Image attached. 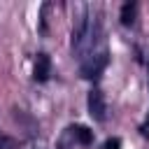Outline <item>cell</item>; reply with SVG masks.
Wrapping results in <instances>:
<instances>
[{
    "mask_svg": "<svg viewBox=\"0 0 149 149\" xmlns=\"http://www.w3.org/2000/svg\"><path fill=\"white\" fill-rule=\"evenodd\" d=\"M107 63H109V58H107V51H105V49H102V51H93V54H88V56L81 61L79 72H81L84 79H98V77L102 74V70L107 68Z\"/></svg>",
    "mask_w": 149,
    "mask_h": 149,
    "instance_id": "6da1fadb",
    "label": "cell"
},
{
    "mask_svg": "<svg viewBox=\"0 0 149 149\" xmlns=\"http://www.w3.org/2000/svg\"><path fill=\"white\" fill-rule=\"evenodd\" d=\"M86 105H88V114L95 121H105L107 119V102H105V95H102L100 88H91V93L86 98Z\"/></svg>",
    "mask_w": 149,
    "mask_h": 149,
    "instance_id": "7a4b0ae2",
    "label": "cell"
},
{
    "mask_svg": "<svg viewBox=\"0 0 149 149\" xmlns=\"http://www.w3.org/2000/svg\"><path fill=\"white\" fill-rule=\"evenodd\" d=\"M51 74V58L47 54H37L35 58V70H33V77L35 81H47Z\"/></svg>",
    "mask_w": 149,
    "mask_h": 149,
    "instance_id": "3957f363",
    "label": "cell"
},
{
    "mask_svg": "<svg viewBox=\"0 0 149 149\" xmlns=\"http://www.w3.org/2000/svg\"><path fill=\"white\" fill-rule=\"evenodd\" d=\"M135 16H137V2H123L121 5V14H119L121 23L123 26H133L135 23Z\"/></svg>",
    "mask_w": 149,
    "mask_h": 149,
    "instance_id": "277c9868",
    "label": "cell"
},
{
    "mask_svg": "<svg viewBox=\"0 0 149 149\" xmlns=\"http://www.w3.org/2000/svg\"><path fill=\"white\" fill-rule=\"evenodd\" d=\"M68 130H70V135L74 137V142H79V144H91V142H93V133H91L86 126H70Z\"/></svg>",
    "mask_w": 149,
    "mask_h": 149,
    "instance_id": "5b68a950",
    "label": "cell"
},
{
    "mask_svg": "<svg viewBox=\"0 0 149 149\" xmlns=\"http://www.w3.org/2000/svg\"><path fill=\"white\" fill-rule=\"evenodd\" d=\"M119 147H121V140L119 137H112V140H107L102 144V149H119Z\"/></svg>",
    "mask_w": 149,
    "mask_h": 149,
    "instance_id": "8992f818",
    "label": "cell"
}]
</instances>
